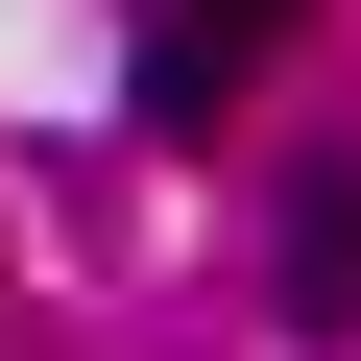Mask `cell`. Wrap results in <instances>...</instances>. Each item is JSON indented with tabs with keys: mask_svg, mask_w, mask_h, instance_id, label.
Wrapping results in <instances>:
<instances>
[{
	"mask_svg": "<svg viewBox=\"0 0 361 361\" xmlns=\"http://www.w3.org/2000/svg\"><path fill=\"white\" fill-rule=\"evenodd\" d=\"M289 337H361V169H289Z\"/></svg>",
	"mask_w": 361,
	"mask_h": 361,
	"instance_id": "7a4b0ae2",
	"label": "cell"
},
{
	"mask_svg": "<svg viewBox=\"0 0 361 361\" xmlns=\"http://www.w3.org/2000/svg\"><path fill=\"white\" fill-rule=\"evenodd\" d=\"M265 49H289V0H145V73H121V97H145L169 145H217V97H241Z\"/></svg>",
	"mask_w": 361,
	"mask_h": 361,
	"instance_id": "6da1fadb",
	"label": "cell"
}]
</instances>
